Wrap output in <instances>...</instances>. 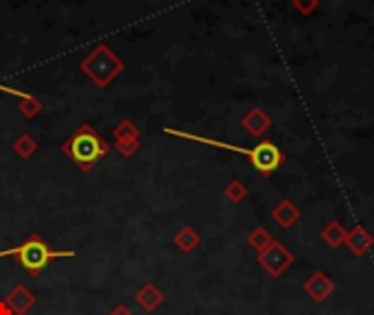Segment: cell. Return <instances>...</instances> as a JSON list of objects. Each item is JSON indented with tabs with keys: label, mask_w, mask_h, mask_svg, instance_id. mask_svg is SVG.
<instances>
[{
	"label": "cell",
	"mask_w": 374,
	"mask_h": 315,
	"mask_svg": "<svg viewBox=\"0 0 374 315\" xmlns=\"http://www.w3.org/2000/svg\"><path fill=\"white\" fill-rule=\"evenodd\" d=\"M274 236L269 234L265 228H254L250 234H248V245L256 252V254H261L263 250H267L269 245H272Z\"/></svg>",
	"instance_id": "12"
},
{
	"label": "cell",
	"mask_w": 374,
	"mask_h": 315,
	"mask_svg": "<svg viewBox=\"0 0 374 315\" xmlns=\"http://www.w3.org/2000/svg\"><path fill=\"white\" fill-rule=\"evenodd\" d=\"M169 136H177V138H186V141H195V143H201V145H210V147H219V149H228V151H237V154L245 156L250 160V165L259 171L261 175H272L282 162H285V154L274 145V143H259L254 149H243V147H237V145H228V143H222V141H210V138H204V136H195V134H186V132H177V130H171L166 128L164 130Z\"/></svg>",
	"instance_id": "1"
},
{
	"label": "cell",
	"mask_w": 374,
	"mask_h": 315,
	"mask_svg": "<svg viewBox=\"0 0 374 315\" xmlns=\"http://www.w3.org/2000/svg\"><path fill=\"white\" fill-rule=\"evenodd\" d=\"M63 154H66L77 167H81L83 171L92 169L97 162L108 154L110 147L103 138L90 128V125H81L66 143H63Z\"/></svg>",
	"instance_id": "2"
},
{
	"label": "cell",
	"mask_w": 374,
	"mask_h": 315,
	"mask_svg": "<svg viewBox=\"0 0 374 315\" xmlns=\"http://www.w3.org/2000/svg\"><path fill=\"white\" fill-rule=\"evenodd\" d=\"M346 228L339 223V221H328L324 228H322V232H319V236H322V241H324L331 250H335V247H339V245H344V241H346Z\"/></svg>",
	"instance_id": "10"
},
{
	"label": "cell",
	"mask_w": 374,
	"mask_h": 315,
	"mask_svg": "<svg viewBox=\"0 0 374 315\" xmlns=\"http://www.w3.org/2000/svg\"><path fill=\"white\" fill-rule=\"evenodd\" d=\"M300 217H302V210L295 206L291 199H280L276 208L272 210V219L285 230L293 228V225L300 221Z\"/></svg>",
	"instance_id": "8"
},
{
	"label": "cell",
	"mask_w": 374,
	"mask_h": 315,
	"mask_svg": "<svg viewBox=\"0 0 374 315\" xmlns=\"http://www.w3.org/2000/svg\"><path fill=\"white\" fill-rule=\"evenodd\" d=\"M138 147H140V141H123V143H116V149H119V154H121L123 158L134 156L136 151H138Z\"/></svg>",
	"instance_id": "20"
},
{
	"label": "cell",
	"mask_w": 374,
	"mask_h": 315,
	"mask_svg": "<svg viewBox=\"0 0 374 315\" xmlns=\"http://www.w3.org/2000/svg\"><path fill=\"white\" fill-rule=\"evenodd\" d=\"M256 261H259V265L272 276V278H280V276L295 263V256L280 241L274 238L272 245L263 250L261 254H256Z\"/></svg>",
	"instance_id": "5"
},
{
	"label": "cell",
	"mask_w": 374,
	"mask_h": 315,
	"mask_svg": "<svg viewBox=\"0 0 374 315\" xmlns=\"http://www.w3.org/2000/svg\"><path fill=\"white\" fill-rule=\"evenodd\" d=\"M81 70L99 88H108L125 70V64L123 59L116 57V53L108 44H97L81 61Z\"/></svg>",
	"instance_id": "3"
},
{
	"label": "cell",
	"mask_w": 374,
	"mask_h": 315,
	"mask_svg": "<svg viewBox=\"0 0 374 315\" xmlns=\"http://www.w3.org/2000/svg\"><path fill=\"white\" fill-rule=\"evenodd\" d=\"M7 302H9V307L14 309L16 313H24V311H29V309L33 307L35 298H33L24 287H18V289H14V292H11V296H9Z\"/></svg>",
	"instance_id": "11"
},
{
	"label": "cell",
	"mask_w": 374,
	"mask_h": 315,
	"mask_svg": "<svg viewBox=\"0 0 374 315\" xmlns=\"http://www.w3.org/2000/svg\"><path fill=\"white\" fill-rule=\"evenodd\" d=\"M344 245L353 252L355 256H366L368 252L374 247V236L364 228V225H355L346 232V241Z\"/></svg>",
	"instance_id": "7"
},
{
	"label": "cell",
	"mask_w": 374,
	"mask_h": 315,
	"mask_svg": "<svg viewBox=\"0 0 374 315\" xmlns=\"http://www.w3.org/2000/svg\"><path fill=\"white\" fill-rule=\"evenodd\" d=\"M11 254L20 256V263L31 274H40L48 265V261L72 256V252H53V250H48V245L44 241H40L37 236H31L27 243H22V245H18L14 250L0 252V256H11Z\"/></svg>",
	"instance_id": "4"
},
{
	"label": "cell",
	"mask_w": 374,
	"mask_h": 315,
	"mask_svg": "<svg viewBox=\"0 0 374 315\" xmlns=\"http://www.w3.org/2000/svg\"><path fill=\"white\" fill-rule=\"evenodd\" d=\"M224 195H226L228 201H232V204H241V201L245 199V195H248V186H245L241 180H232V182L226 186Z\"/></svg>",
	"instance_id": "16"
},
{
	"label": "cell",
	"mask_w": 374,
	"mask_h": 315,
	"mask_svg": "<svg viewBox=\"0 0 374 315\" xmlns=\"http://www.w3.org/2000/svg\"><path fill=\"white\" fill-rule=\"evenodd\" d=\"M14 151H16L20 158H31L35 151H37V143L33 141L31 136L24 134V136H20L18 141L14 143Z\"/></svg>",
	"instance_id": "17"
},
{
	"label": "cell",
	"mask_w": 374,
	"mask_h": 315,
	"mask_svg": "<svg viewBox=\"0 0 374 315\" xmlns=\"http://www.w3.org/2000/svg\"><path fill=\"white\" fill-rule=\"evenodd\" d=\"M20 112H22V114L24 116H35L37 114V112H40L42 110V103H40V101H37L35 96H31V94H27V96H22L20 99Z\"/></svg>",
	"instance_id": "18"
},
{
	"label": "cell",
	"mask_w": 374,
	"mask_h": 315,
	"mask_svg": "<svg viewBox=\"0 0 374 315\" xmlns=\"http://www.w3.org/2000/svg\"><path fill=\"white\" fill-rule=\"evenodd\" d=\"M136 300H138V305H143L147 311H151V309H156L162 302V294L153 285H147L143 292H138Z\"/></svg>",
	"instance_id": "14"
},
{
	"label": "cell",
	"mask_w": 374,
	"mask_h": 315,
	"mask_svg": "<svg viewBox=\"0 0 374 315\" xmlns=\"http://www.w3.org/2000/svg\"><path fill=\"white\" fill-rule=\"evenodd\" d=\"M112 136H114V141L116 143H123V141H138V130H136V125L132 123V121H121L119 125L114 128V132H112Z\"/></svg>",
	"instance_id": "15"
},
{
	"label": "cell",
	"mask_w": 374,
	"mask_h": 315,
	"mask_svg": "<svg viewBox=\"0 0 374 315\" xmlns=\"http://www.w3.org/2000/svg\"><path fill=\"white\" fill-rule=\"evenodd\" d=\"M291 5L300 16H311L313 11L317 9L319 0H291Z\"/></svg>",
	"instance_id": "19"
},
{
	"label": "cell",
	"mask_w": 374,
	"mask_h": 315,
	"mask_svg": "<svg viewBox=\"0 0 374 315\" xmlns=\"http://www.w3.org/2000/svg\"><path fill=\"white\" fill-rule=\"evenodd\" d=\"M175 245H179L182 252H193L199 245V234L193 228H188V225H184V228L175 234Z\"/></svg>",
	"instance_id": "13"
},
{
	"label": "cell",
	"mask_w": 374,
	"mask_h": 315,
	"mask_svg": "<svg viewBox=\"0 0 374 315\" xmlns=\"http://www.w3.org/2000/svg\"><path fill=\"white\" fill-rule=\"evenodd\" d=\"M112 315H132V313H130V309H125V307H119V309H116V311H114Z\"/></svg>",
	"instance_id": "21"
},
{
	"label": "cell",
	"mask_w": 374,
	"mask_h": 315,
	"mask_svg": "<svg viewBox=\"0 0 374 315\" xmlns=\"http://www.w3.org/2000/svg\"><path fill=\"white\" fill-rule=\"evenodd\" d=\"M302 292L311 298L313 302H324V300H328L331 296H333V292H335V283L331 281V276L328 274H324V272H313L308 278L304 281V285H302Z\"/></svg>",
	"instance_id": "6"
},
{
	"label": "cell",
	"mask_w": 374,
	"mask_h": 315,
	"mask_svg": "<svg viewBox=\"0 0 374 315\" xmlns=\"http://www.w3.org/2000/svg\"><path fill=\"white\" fill-rule=\"evenodd\" d=\"M243 128L248 130L254 138H261L269 128H272V116L263 108H254L243 116Z\"/></svg>",
	"instance_id": "9"
}]
</instances>
